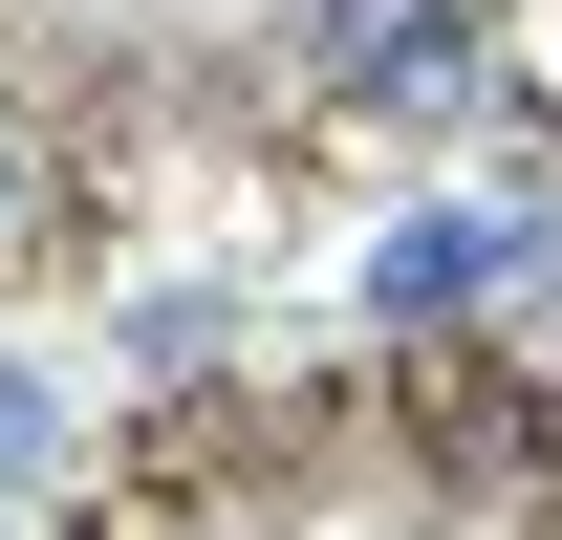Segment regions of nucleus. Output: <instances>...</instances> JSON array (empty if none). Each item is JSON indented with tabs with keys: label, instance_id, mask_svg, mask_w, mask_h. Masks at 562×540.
Listing matches in <instances>:
<instances>
[{
	"label": "nucleus",
	"instance_id": "20e7f679",
	"mask_svg": "<svg viewBox=\"0 0 562 540\" xmlns=\"http://www.w3.org/2000/svg\"><path fill=\"white\" fill-rule=\"evenodd\" d=\"M0 238H22V131H0Z\"/></svg>",
	"mask_w": 562,
	"mask_h": 540
},
{
	"label": "nucleus",
	"instance_id": "f257e3e1",
	"mask_svg": "<svg viewBox=\"0 0 562 540\" xmlns=\"http://www.w3.org/2000/svg\"><path fill=\"white\" fill-rule=\"evenodd\" d=\"M303 66L347 109H432V87H476V0H303Z\"/></svg>",
	"mask_w": 562,
	"mask_h": 540
},
{
	"label": "nucleus",
	"instance_id": "7ed1b4c3",
	"mask_svg": "<svg viewBox=\"0 0 562 540\" xmlns=\"http://www.w3.org/2000/svg\"><path fill=\"white\" fill-rule=\"evenodd\" d=\"M44 454H66V390H44V368L0 346V475H44Z\"/></svg>",
	"mask_w": 562,
	"mask_h": 540
},
{
	"label": "nucleus",
	"instance_id": "f03ea898",
	"mask_svg": "<svg viewBox=\"0 0 562 540\" xmlns=\"http://www.w3.org/2000/svg\"><path fill=\"white\" fill-rule=\"evenodd\" d=\"M497 281H519V216H476V195H432V216L368 238V303H390V325H476Z\"/></svg>",
	"mask_w": 562,
	"mask_h": 540
}]
</instances>
